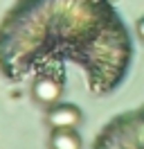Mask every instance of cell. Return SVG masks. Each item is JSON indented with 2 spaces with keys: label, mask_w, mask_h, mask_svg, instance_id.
Masks as SVG:
<instances>
[{
  "label": "cell",
  "mask_w": 144,
  "mask_h": 149,
  "mask_svg": "<svg viewBox=\"0 0 144 149\" xmlns=\"http://www.w3.org/2000/svg\"><path fill=\"white\" fill-rule=\"evenodd\" d=\"M133 43L110 0H18L0 23V72L11 81L74 61L95 95L124 81Z\"/></svg>",
  "instance_id": "obj_1"
},
{
  "label": "cell",
  "mask_w": 144,
  "mask_h": 149,
  "mask_svg": "<svg viewBox=\"0 0 144 149\" xmlns=\"http://www.w3.org/2000/svg\"><path fill=\"white\" fill-rule=\"evenodd\" d=\"M65 88V74L63 70H54V72H43L36 74L34 84H32V95L38 104L43 106H54L59 104Z\"/></svg>",
  "instance_id": "obj_2"
},
{
  "label": "cell",
  "mask_w": 144,
  "mask_h": 149,
  "mask_svg": "<svg viewBox=\"0 0 144 149\" xmlns=\"http://www.w3.org/2000/svg\"><path fill=\"white\" fill-rule=\"evenodd\" d=\"M50 149H81V136L77 129H52Z\"/></svg>",
  "instance_id": "obj_4"
},
{
  "label": "cell",
  "mask_w": 144,
  "mask_h": 149,
  "mask_svg": "<svg viewBox=\"0 0 144 149\" xmlns=\"http://www.w3.org/2000/svg\"><path fill=\"white\" fill-rule=\"evenodd\" d=\"M79 122H81V111L74 104L59 102L50 106V111H47V124L52 129H77Z\"/></svg>",
  "instance_id": "obj_3"
},
{
  "label": "cell",
  "mask_w": 144,
  "mask_h": 149,
  "mask_svg": "<svg viewBox=\"0 0 144 149\" xmlns=\"http://www.w3.org/2000/svg\"><path fill=\"white\" fill-rule=\"evenodd\" d=\"M137 34H140V38H144V16L137 20Z\"/></svg>",
  "instance_id": "obj_5"
}]
</instances>
